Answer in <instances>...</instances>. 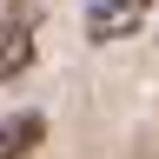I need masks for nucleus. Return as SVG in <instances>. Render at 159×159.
<instances>
[{
    "label": "nucleus",
    "instance_id": "f257e3e1",
    "mask_svg": "<svg viewBox=\"0 0 159 159\" xmlns=\"http://www.w3.org/2000/svg\"><path fill=\"white\" fill-rule=\"evenodd\" d=\"M152 13V0H86V40H126L139 33V20Z\"/></svg>",
    "mask_w": 159,
    "mask_h": 159
},
{
    "label": "nucleus",
    "instance_id": "f03ea898",
    "mask_svg": "<svg viewBox=\"0 0 159 159\" xmlns=\"http://www.w3.org/2000/svg\"><path fill=\"white\" fill-rule=\"evenodd\" d=\"M40 139H47V113H13V119H0V159H27Z\"/></svg>",
    "mask_w": 159,
    "mask_h": 159
},
{
    "label": "nucleus",
    "instance_id": "7ed1b4c3",
    "mask_svg": "<svg viewBox=\"0 0 159 159\" xmlns=\"http://www.w3.org/2000/svg\"><path fill=\"white\" fill-rule=\"evenodd\" d=\"M27 66H33V20H13L0 33V80H20Z\"/></svg>",
    "mask_w": 159,
    "mask_h": 159
}]
</instances>
